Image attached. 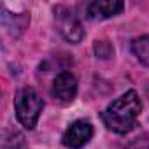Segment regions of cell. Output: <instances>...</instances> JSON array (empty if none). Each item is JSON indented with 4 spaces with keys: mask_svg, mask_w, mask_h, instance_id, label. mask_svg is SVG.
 <instances>
[{
    "mask_svg": "<svg viewBox=\"0 0 149 149\" xmlns=\"http://www.w3.org/2000/svg\"><path fill=\"white\" fill-rule=\"evenodd\" d=\"M140 111H142V102L137 91L130 90L107 105V109L102 112V121L111 132L125 135L137 126Z\"/></svg>",
    "mask_w": 149,
    "mask_h": 149,
    "instance_id": "6da1fadb",
    "label": "cell"
},
{
    "mask_svg": "<svg viewBox=\"0 0 149 149\" xmlns=\"http://www.w3.org/2000/svg\"><path fill=\"white\" fill-rule=\"evenodd\" d=\"M42 109H44V100L33 88H23L14 97L16 118L26 130H33L37 126Z\"/></svg>",
    "mask_w": 149,
    "mask_h": 149,
    "instance_id": "7a4b0ae2",
    "label": "cell"
},
{
    "mask_svg": "<svg viewBox=\"0 0 149 149\" xmlns=\"http://www.w3.org/2000/svg\"><path fill=\"white\" fill-rule=\"evenodd\" d=\"M54 21H56V28L61 33V37L68 40L70 44H79L84 39L83 23L72 9L65 6H58L54 9Z\"/></svg>",
    "mask_w": 149,
    "mask_h": 149,
    "instance_id": "3957f363",
    "label": "cell"
},
{
    "mask_svg": "<svg viewBox=\"0 0 149 149\" xmlns=\"http://www.w3.org/2000/svg\"><path fill=\"white\" fill-rule=\"evenodd\" d=\"M51 95L61 105L72 104L74 98H76V95H77V79H76V76H74L72 72H68V70L60 72L53 81Z\"/></svg>",
    "mask_w": 149,
    "mask_h": 149,
    "instance_id": "277c9868",
    "label": "cell"
},
{
    "mask_svg": "<svg viewBox=\"0 0 149 149\" xmlns=\"http://www.w3.org/2000/svg\"><path fill=\"white\" fill-rule=\"evenodd\" d=\"M91 137H93V125L88 119H77L65 130L61 144L68 149H81L91 140Z\"/></svg>",
    "mask_w": 149,
    "mask_h": 149,
    "instance_id": "5b68a950",
    "label": "cell"
},
{
    "mask_svg": "<svg viewBox=\"0 0 149 149\" xmlns=\"http://www.w3.org/2000/svg\"><path fill=\"white\" fill-rule=\"evenodd\" d=\"M84 9L86 18L90 19H107L119 14L125 9V4L118 0H102V2H90Z\"/></svg>",
    "mask_w": 149,
    "mask_h": 149,
    "instance_id": "8992f818",
    "label": "cell"
},
{
    "mask_svg": "<svg viewBox=\"0 0 149 149\" xmlns=\"http://www.w3.org/2000/svg\"><path fill=\"white\" fill-rule=\"evenodd\" d=\"M132 51L140 63L149 67V35H142L132 40Z\"/></svg>",
    "mask_w": 149,
    "mask_h": 149,
    "instance_id": "52a82bcc",
    "label": "cell"
},
{
    "mask_svg": "<svg viewBox=\"0 0 149 149\" xmlns=\"http://www.w3.org/2000/svg\"><path fill=\"white\" fill-rule=\"evenodd\" d=\"M95 53H97L98 58H109L114 53V49L107 40H97L95 42Z\"/></svg>",
    "mask_w": 149,
    "mask_h": 149,
    "instance_id": "ba28073f",
    "label": "cell"
},
{
    "mask_svg": "<svg viewBox=\"0 0 149 149\" xmlns=\"http://www.w3.org/2000/svg\"><path fill=\"white\" fill-rule=\"evenodd\" d=\"M126 149H149V140L146 137H139V139L132 140Z\"/></svg>",
    "mask_w": 149,
    "mask_h": 149,
    "instance_id": "9c48e42d",
    "label": "cell"
}]
</instances>
